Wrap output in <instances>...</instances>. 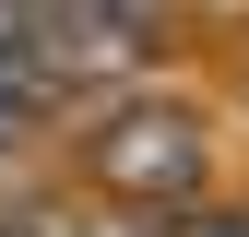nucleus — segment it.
<instances>
[{
  "mask_svg": "<svg viewBox=\"0 0 249 237\" xmlns=\"http://www.w3.org/2000/svg\"><path fill=\"white\" fill-rule=\"evenodd\" d=\"M95 178L119 202H190L202 190V118L190 107H119L95 131Z\"/></svg>",
  "mask_w": 249,
  "mask_h": 237,
  "instance_id": "2",
  "label": "nucleus"
},
{
  "mask_svg": "<svg viewBox=\"0 0 249 237\" xmlns=\"http://www.w3.org/2000/svg\"><path fill=\"white\" fill-rule=\"evenodd\" d=\"M166 48V0H48L36 12V83H119Z\"/></svg>",
  "mask_w": 249,
  "mask_h": 237,
  "instance_id": "1",
  "label": "nucleus"
},
{
  "mask_svg": "<svg viewBox=\"0 0 249 237\" xmlns=\"http://www.w3.org/2000/svg\"><path fill=\"white\" fill-rule=\"evenodd\" d=\"M36 12L48 0H0V83H36Z\"/></svg>",
  "mask_w": 249,
  "mask_h": 237,
  "instance_id": "3",
  "label": "nucleus"
},
{
  "mask_svg": "<svg viewBox=\"0 0 249 237\" xmlns=\"http://www.w3.org/2000/svg\"><path fill=\"white\" fill-rule=\"evenodd\" d=\"M178 237H249V202H213V214H190Z\"/></svg>",
  "mask_w": 249,
  "mask_h": 237,
  "instance_id": "5",
  "label": "nucleus"
},
{
  "mask_svg": "<svg viewBox=\"0 0 249 237\" xmlns=\"http://www.w3.org/2000/svg\"><path fill=\"white\" fill-rule=\"evenodd\" d=\"M24 118H36V83H0V154H24Z\"/></svg>",
  "mask_w": 249,
  "mask_h": 237,
  "instance_id": "4",
  "label": "nucleus"
}]
</instances>
